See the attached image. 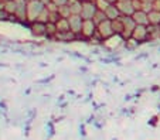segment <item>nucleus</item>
Instances as JSON below:
<instances>
[{
    "mask_svg": "<svg viewBox=\"0 0 160 140\" xmlns=\"http://www.w3.org/2000/svg\"><path fill=\"white\" fill-rule=\"evenodd\" d=\"M106 2H108L109 4H113V3H116V2H118V0H106Z\"/></svg>",
    "mask_w": 160,
    "mask_h": 140,
    "instance_id": "nucleus-23",
    "label": "nucleus"
},
{
    "mask_svg": "<svg viewBox=\"0 0 160 140\" xmlns=\"http://www.w3.org/2000/svg\"><path fill=\"white\" fill-rule=\"evenodd\" d=\"M132 37L138 41V43H142V41H148L149 40V30L148 26L145 24H136L135 30L132 33Z\"/></svg>",
    "mask_w": 160,
    "mask_h": 140,
    "instance_id": "nucleus-5",
    "label": "nucleus"
},
{
    "mask_svg": "<svg viewBox=\"0 0 160 140\" xmlns=\"http://www.w3.org/2000/svg\"><path fill=\"white\" fill-rule=\"evenodd\" d=\"M57 33H58L57 24H55V23H51V22L47 23V31H45V36H47V37H51V38H54Z\"/></svg>",
    "mask_w": 160,
    "mask_h": 140,
    "instance_id": "nucleus-17",
    "label": "nucleus"
},
{
    "mask_svg": "<svg viewBox=\"0 0 160 140\" xmlns=\"http://www.w3.org/2000/svg\"><path fill=\"white\" fill-rule=\"evenodd\" d=\"M112 28H113V33L116 36H121L123 33V22H122V18H116V20H112Z\"/></svg>",
    "mask_w": 160,
    "mask_h": 140,
    "instance_id": "nucleus-15",
    "label": "nucleus"
},
{
    "mask_svg": "<svg viewBox=\"0 0 160 140\" xmlns=\"http://www.w3.org/2000/svg\"><path fill=\"white\" fill-rule=\"evenodd\" d=\"M103 12H105L106 17H108L109 20H116V18H119L122 16L121 12H119V9H118V6H116V3L109 4V6L106 7Z\"/></svg>",
    "mask_w": 160,
    "mask_h": 140,
    "instance_id": "nucleus-12",
    "label": "nucleus"
},
{
    "mask_svg": "<svg viewBox=\"0 0 160 140\" xmlns=\"http://www.w3.org/2000/svg\"><path fill=\"white\" fill-rule=\"evenodd\" d=\"M97 31L99 33V36L102 37V40H108L109 37L113 36V28H112V20H109V18H106L105 22L99 23V24L97 26Z\"/></svg>",
    "mask_w": 160,
    "mask_h": 140,
    "instance_id": "nucleus-4",
    "label": "nucleus"
},
{
    "mask_svg": "<svg viewBox=\"0 0 160 140\" xmlns=\"http://www.w3.org/2000/svg\"><path fill=\"white\" fill-rule=\"evenodd\" d=\"M159 27H160V26H159Z\"/></svg>",
    "mask_w": 160,
    "mask_h": 140,
    "instance_id": "nucleus-27",
    "label": "nucleus"
},
{
    "mask_svg": "<svg viewBox=\"0 0 160 140\" xmlns=\"http://www.w3.org/2000/svg\"><path fill=\"white\" fill-rule=\"evenodd\" d=\"M92 2H95V0H92Z\"/></svg>",
    "mask_w": 160,
    "mask_h": 140,
    "instance_id": "nucleus-26",
    "label": "nucleus"
},
{
    "mask_svg": "<svg viewBox=\"0 0 160 140\" xmlns=\"http://www.w3.org/2000/svg\"><path fill=\"white\" fill-rule=\"evenodd\" d=\"M68 4H70V9H71V14H81L82 0H70Z\"/></svg>",
    "mask_w": 160,
    "mask_h": 140,
    "instance_id": "nucleus-13",
    "label": "nucleus"
},
{
    "mask_svg": "<svg viewBox=\"0 0 160 140\" xmlns=\"http://www.w3.org/2000/svg\"><path fill=\"white\" fill-rule=\"evenodd\" d=\"M148 17H149V24L160 26V12H157V10H150V12L148 13Z\"/></svg>",
    "mask_w": 160,
    "mask_h": 140,
    "instance_id": "nucleus-14",
    "label": "nucleus"
},
{
    "mask_svg": "<svg viewBox=\"0 0 160 140\" xmlns=\"http://www.w3.org/2000/svg\"><path fill=\"white\" fill-rule=\"evenodd\" d=\"M27 2H30V0H27Z\"/></svg>",
    "mask_w": 160,
    "mask_h": 140,
    "instance_id": "nucleus-25",
    "label": "nucleus"
},
{
    "mask_svg": "<svg viewBox=\"0 0 160 140\" xmlns=\"http://www.w3.org/2000/svg\"><path fill=\"white\" fill-rule=\"evenodd\" d=\"M133 20L136 22V24H145V26H149V17H148V12L145 10H136L133 13Z\"/></svg>",
    "mask_w": 160,
    "mask_h": 140,
    "instance_id": "nucleus-11",
    "label": "nucleus"
},
{
    "mask_svg": "<svg viewBox=\"0 0 160 140\" xmlns=\"http://www.w3.org/2000/svg\"><path fill=\"white\" fill-rule=\"evenodd\" d=\"M48 9L47 7H44V10H42L41 13H40V16H38V22H42V23H48Z\"/></svg>",
    "mask_w": 160,
    "mask_h": 140,
    "instance_id": "nucleus-21",
    "label": "nucleus"
},
{
    "mask_svg": "<svg viewBox=\"0 0 160 140\" xmlns=\"http://www.w3.org/2000/svg\"><path fill=\"white\" fill-rule=\"evenodd\" d=\"M58 13H60L61 17L64 18H68L71 16V9H70V4H64V6L58 7Z\"/></svg>",
    "mask_w": 160,
    "mask_h": 140,
    "instance_id": "nucleus-20",
    "label": "nucleus"
},
{
    "mask_svg": "<svg viewBox=\"0 0 160 140\" xmlns=\"http://www.w3.org/2000/svg\"><path fill=\"white\" fill-rule=\"evenodd\" d=\"M95 33H97V24H95L94 20H84V23H82V30H81L82 37L91 38V37H94Z\"/></svg>",
    "mask_w": 160,
    "mask_h": 140,
    "instance_id": "nucleus-7",
    "label": "nucleus"
},
{
    "mask_svg": "<svg viewBox=\"0 0 160 140\" xmlns=\"http://www.w3.org/2000/svg\"><path fill=\"white\" fill-rule=\"evenodd\" d=\"M54 38H57L58 41H75L77 38H78V34H75L74 31L68 30V31H58L57 34H55Z\"/></svg>",
    "mask_w": 160,
    "mask_h": 140,
    "instance_id": "nucleus-10",
    "label": "nucleus"
},
{
    "mask_svg": "<svg viewBox=\"0 0 160 140\" xmlns=\"http://www.w3.org/2000/svg\"><path fill=\"white\" fill-rule=\"evenodd\" d=\"M68 22H70L71 31H74L75 34H81L82 23H84V18H82L81 14H71L70 17H68Z\"/></svg>",
    "mask_w": 160,
    "mask_h": 140,
    "instance_id": "nucleus-6",
    "label": "nucleus"
},
{
    "mask_svg": "<svg viewBox=\"0 0 160 140\" xmlns=\"http://www.w3.org/2000/svg\"><path fill=\"white\" fill-rule=\"evenodd\" d=\"M122 22H123V33L121 34V37L123 40H128L129 37H132V33L136 27V22L133 20L132 16H121Z\"/></svg>",
    "mask_w": 160,
    "mask_h": 140,
    "instance_id": "nucleus-3",
    "label": "nucleus"
},
{
    "mask_svg": "<svg viewBox=\"0 0 160 140\" xmlns=\"http://www.w3.org/2000/svg\"><path fill=\"white\" fill-rule=\"evenodd\" d=\"M30 30L36 37H42V36H45V31H47V23L36 20V22L31 23Z\"/></svg>",
    "mask_w": 160,
    "mask_h": 140,
    "instance_id": "nucleus-9",
    "label": "nucleus"
},
{
    "mask_svg": "<svg viewBox=\"0 0 160 140\" xmlns=\"http://www.w3.org/2000/svg\"><path fill=\"white\" fill-rule=\"evenodd\" d=\"M45 4L42 3L41 0H30L27 3V18L31 22H36L38 18L40 13L44 10Z\"/></svg>",
    "mask_w": 160,
    "mask_h": 140,
    "instance_id": "nucleus-1",
    "label": "nucleus"
},
{
    "mask_svg": "<svg viewBox=\"0 0 160 140\" xmlns=\"http://www.w3.org/2000/svg\"><path fill=\"white\" fill-rule=\"evenodd\" d=\"M106 18H108V17H106L105 12H103V10H99V9H98V12L95 13V16H94V18H92V20H94V22H95V24L98 26V24H99V23L105 22Z\"/></svg>",
    "mask_w": 160,
    "mask_h": 140,
    "instance_id": "nucleus-18",
    "label": "nucleus"
},
{
    "mask_svg": "<svg viewBox=\"0 0 160 140\" xmlns=\"http://www.w3.org/2000/svg\"><path fill=\"white\" fill-rule=\"evenodd\" d=\"M116 6H118L119 12L122 16H133V13L136 12V9L133 7L132 2L130 0H125V2H116Z\"/></svg>",
    "mask_w": 160,
    "mask_h": 140,
    "instance_id": "nucleus-8",
    "label": "nucleus"
},
{
    "mask_svg": "<svg viewBox=\"0 0 160 140\" xmlns=\"http://www.w3.org/2000/svg\"><path fill=\"white\" fill-rule=\"evenodd\" d=\"M97 12H98V6L95 2H92V0H82L81 16L84 20H92Z\"/></svg>",
    "mask_w": 160,
    "mask_h": 140,
    "instance_id": "nucleus-2",
    "label": "nucleus"
},
{
    "mask_svg": "<svg viewBox=\"0 0 160 140\" xmlns=\"http://www.w3.org/2000/svg\"><path fill=\"white\" fill-rule=\"evenodd\" d=\"M52 2H54V3L60 7V6H64V4H68V2H70V0H52Z\"/></svg>",
    "mask_w": 160,
    "mask_h": 140,
    "instance_id": "nucleus-22",
    "label": "nucleus"
},
{
    "mask_svg": "<svg viewBox=\"0 0 160 140\" xmlns=\"http://www.w3.org/2000/svg\"><path fill=\"white\" fill-rule=\"evenodd\" d=\"M118 2H125V0H118Z\"/></svg>",
    "mask_w": 160,
    "mask_h": 140,
    "instance_id": "nucleus-24",
    "label": "nucleus"
},
{
    "mask_svg": "<svg viewBox=\"0 0 160 140\" xmlns=\"http://www.w3.org/2000/svg\"><path fill=\"white\" fill-rule=\"evenodd\" d=\"M16 9H17V4H16L14 0H9V2L4 3V10L9 14H16Z\"/></svg>",
    "mask_w": 160,
    "mask_h": 140,
    "instance_id": "nucleus-19",
    "label": "nucleus"
},
{
    "mask_svg": "<svg viewBox=\"0 0 160 140\" xmlns=\"http://www.w3.org/2000/svg\"><path fill=\"white\" fill-rule=\"evenodd\" d=\"M55 24H57L58 31H68V30H71V28H70V22H68V18L60 17V18H58V22L55 23Z\"/></svg>",
    "mask_w": 160,
    "mask_h": 140,
    "instance_id": "nucleus-16",
    "label": "nucleus"
}]
</instances>
